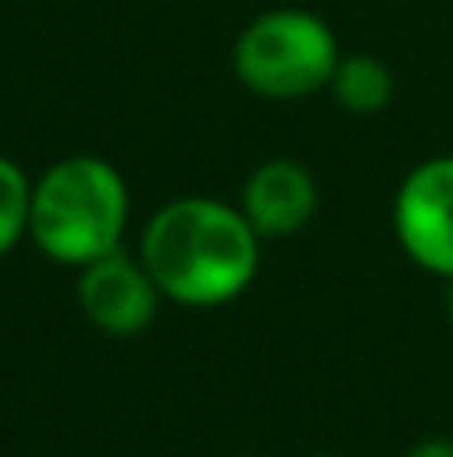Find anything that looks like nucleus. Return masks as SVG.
Segmentation results:
<instances>
[{
	"mask_svg": "<svg viewBox=\"0 0 453 457\" xmlns=\"http://www.w3.org/2000/svg\"><path fill=\"white\" fill-rule=\"evenodd\" d=\"M136 257L161 297L185 309L237 301L261 269V237L241 205L221 197H177L144 221Z\"/></svg>",
	"mask_w": 453,
	"mask_h": 457,
	"instance_id": "nucleus-1",
	"label": "nucleus"
},
{
	"mask_svg": "<svg viewBox=\"0 0 453 457\" xmlns=\"http://www.w3.org/2000/svg\"><path fill=\"white\" fill-rule=\"evenodd\" d=\"M133 197L120 169L93 153L61 157L32 181L29 241L48 261L85 269L125 249Z\"/></svg>",
	"mask_w": 453,
	"mask_h": 457,
	"instance_id": "nucleus-2",
	"label": "nucleus"
},
{
	"mask_svg": "<svg viewBox=\"0 0 453 457\" xmlns=\"http://www.w3.org/2000/svg\"><path fill=\"white\" fill-rule=\"evenodd\" d=\"M337 61V32L309 8H269L233 40V77L261 101H305L325 93Z\"/></svg>",
	"mask_w": 453,
	"mask_h": 457,
	"instance_id": "nucleus-3",
	"label": "nucleus"
},
{
	"mask_svg": "<svg viewBox=\"0 0 453 457\" xmlns=\"http://www.w3.org/2000/svg\"><path fill=\"white\" fill-rule=\"evenodd\" d=\"M393 233L417 269L441 281L453 277V153L406 173L393 197Z\"/></svg>",
	"mask_w": 453,
	"mask_h": 457,
	"instance_id": "nucleus-4",
	"label": "nucleus"
},
{
	"mask_svg": "<svg viewBox=\"0 0 453 457\" xmlns=\"http://www.w3.org/2000/svg\"><path fill=\"white\" fill-rule=\"evenodd\" d=\"M161 289L141 257L117 249L77 269V305L104 337H141L161 313Z\"/></svg>",
	"mask_w": 453,
	"mask_h": 457,
	"instance_id": "nucleus-5",
	"label": "nucleus"
},
{
	"mask_svg": "<svg viewBox=\"0 0 453 457\" xmlns=\"http://www.w3.org/2000/svg\"><path fill=\"white\" fill-rule=\"evenodd\" d=\"M237 205L261 241H281V237L301 233L317 217L321 189H317V177L301 161L269 157L245 177Z\"/></svg>",
	"mask_w": 453,
	"mask_h": 457,
	"instance_id": "nucleus-6",
	"label": "nucleus"
},
{
	"mask_svg": "<svg viewBox=\"0 0 453 457\" xmlns=\"http://www.w3.org/2000/svg\"><path fill=\"white\" fill-rule=\"evenodd\" d=\"M325 93L337 101V109L353 117H374L393 101V72L374 53H342Z\"/></svg>",
	"mask_w": 453,
	"mask_h": 457,
	"instance_id": "nucleus-7",
	"label": "nucleus"
},
{
	"mask_svg": "<svg viewBox=\"0 0 453 457\" xmlns=\"http://www.w3.org/2000/svg\"><path fill=\"white\" fill-rule=\"evenodd\" d=\"M32 217V177L0 153V257L16 249L29 237Z\"/></svg>",
	"mask_w": 453,
	"mask_h": 457,
	"instance_id": "nucleus-8",
	"label": "nucleus"
},
{
	"mask_svg": "<svg viewBox=\"0 0 453 457\" xmlns=\"http://www.w3.org/2000/svg\"><path fill=\"white\" fill-rule=\"evenodd\" d=\"M406 457H453V437H425Z\"/></svg>",
	"mask_w": 453,
	"mask_h": 457,
	"instance_id": "nucleus-9",
	"label": "nucleus"
},
{
	"mask_svg": "<svg viewBox=\"0 0 453 457\" xmlns=\"http://www.w3.org/2000/svg\"><path fill=\"white\" fill-rule=\"evenodd\" d=\"M446 313H449V321H453V277L446 281Z\"/></svg>",
	"mask_w": 453,
	"mask_h": 457,
	"instance_id": "nucleus-10",
	"label": "nucleus"
},
{
	"mask_svg": "<svg viewBox=\"0 0 453 457\" xmlns=\"http://www.w3.org/2000/svg\"><path fill=\"white\" fill-rule=\"evenodd\" d=\"M313 457H334V453H313Z\"/></svg>",
	"mask_w": 453,
	"mask_h": 457,
	"instance_id": "nucleus-11",
	"label": "nucleus"
},
{
	"mask_svg": "<svg viewBox=\"0 0 453 457\" xmlns=\"http://www.w3.org/2000/svg\"><path fill=\"white\" fill-rule=\"evenodd\" d=\"M253 457H257V453H253Z\"/></svg>",
	"mask_w": 453,
	"mask_h": 457,
	"instance_id": "nucleus-12",
	"label": "nucleus"
}]
</instances>
